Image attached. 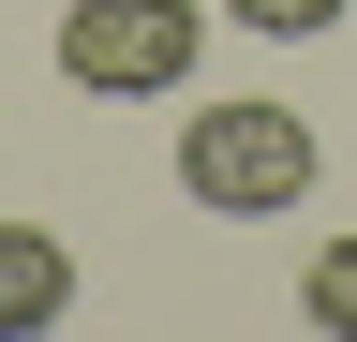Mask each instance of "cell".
Instances as JSON below:
<instances>
[{"label":"cell","instance_id":"6da1fadb","mask_svg":"<svg viewBox=\"0 0 357 342\" xmlns=\"http://www.w3.org/2000/svg\"><path fill=\"white\" fill-rule=\"evenodd\" d=\"M178 194H194L208 224H283V208L312 194V119L268 104V90L194 104V119H178Z\"/></svg>","mask_w":357,"mask_h":342},{"label":"cell","instance_id":"3957f363","mask_svg":"<svg viewBox=\"0 0 357 342\" xmlns=\"http://www.w3.org/2000/svg\"><path fill=\"white\" fill-rule=\"evenodd\" d=\"M75 313V253H60V224H0V342H45Z\"/></svg>","mask_w":357,"mask_h":342},{"label":"cell","instance_id":"7a4b0ae2","mask_svg":"<svg viewBox=\"0 0 357 342\" xmlns=\"http://www.w3.org/2000/svg\"><path fill=\"white\" fill-rule=\"evenodd\" d=\"M208 45V0H75L60 15V90L75 104H164Z\"/></svg>","mask_w":357,"mask_h":342},{"label":"cell","instance_id":"5b68a950","mask_svg":"<svg viewBox=\"0 0 357 342\" xmlns=\"http://www.w3.org/2000/svg\"><path fill=\"white\" fill-rule=\"evenodd\" d=\"M208 15H238V30H268V45H312V30H342V0H208Z\"/></svg>","mask_w":357,"mask_h":342},{"label":"cell","instance_id":"277c9868","mask_svg":"<svg viewBox=\"0 0 357 342\" xmlns=\"http://www.w3.org/2000/svg\"><path fill=\"white\" fill-rule=\"evenodd\" d=\"M298 313L328 327V342H357V238H328V253H312V283H298Z\"/></svg>","mask_w":357,"mask_h":342}]
</instances>
